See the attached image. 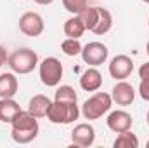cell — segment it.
<instances>
[{
    "label": "cell",
    "instance_id": "obj_5",
    "mask_svg": "<svg viewBox=\"0 0 149 148\" xmlns=\"http://www.w3.org/2000/svg\"><path fill=\"white\" fill-rule=\"evenodd\" d=\"M63 73H64V68H63V63L50 56V58H45L40 65H38V75H40V80L43 85L47 87H56L59 85L61 78H63Z\"/></svg>",
    "mask_w": 149,
    "mask_h": 148
},
{
    "label": "cell",
    "instance_id": "obj_17",
    "mask_svg": "<svg viewBox=\"0 0 149 148\" xmlns=\"http://www.w3.org/2000/svg\"><path fill=\"white\" fill-rule=\"evenodd\" d=\"M64 35L68 38H80L83 33H85V25H83V21H81V18L78 16V14H73L70 19H66V23H64Z\"/></svg>",
    "mask_w": 149,
    "mask_h": 148
},
{
    "label": "cell",
    "instance_id": "obj_1",
    "mask_svg": "<svg viewBox=\"0 0 149 148\" xmlns=\"http://www.w3.org/2000/svg\"><path fill=\"white\" fill-rule=\"evenodd\" d=\"M38 132H40V125H38L37 117L31 115L28 110H21L10 122V136L19 145L31 143L38 136Z\"/></svg>",
    "mask_w": 149,
    "mask_h": 148
},
{
    "label": "cell",
    "instance_id": "obj_12",
    "mask_svg": "<svg viewBox=\"0 0 149 148\" xmlns=\"http://www.w3.org/2000/svg\"><path fill=\"white\" fill-rule=\"evenodd\" d=\"M80 85H81V89L87 91V92H95V91H99L101 85H102V75H101V72H99L95 66L87 68V70L81 73V77H80Z\"/></svg>",
    "mask_w": 149,
    "mask_h": 148
},
{
    "label": "cell",
    "instance_id": "obj_20",
    "mask_svg": "<svg viewBox=\"0 0 149 148\" xmlns=\"http://www.w3.org/2000/svg\"><path fill=\"white\" fill-rule=\"evenodd\" d=\"M54 99H57V101H76L78 98H76V91L71 85H61L56 89Z\"/></svg>",
    "mask_w": 149,
    "mask_h": 148
},
{
    "label": "cell",
    "instance_id": "obj_21",
    "mask_svg": "<svg viewBox=\"0 0 149 148\" xmlns=\"http://www.w3.org/2000/svg\"><path fill=\"white\" fill-rule=\"evenodd\" d=\"M61 49H63V52L66 56H78L83 47H81V44H80L78 38H66V40H63Z\"/></svg>",
    "mask_w": 149,
    "mask_h": 148
},
{
    "label": "cell",
    "instance_id": "obj_16",
    "mask_svg": "<svg viewBox=\"0 0 149 148\" xmlns=\"http://www.w3.org/2000/svg\"><path fill=\"white\" fill-rule=\"evenodd\" d=\"M19 82L12 73H0V98H14L17 94Z\"/></svg>",
    "mask_w": 149,
    "mask_h": 148
},
{
    "label": "cell",
    "instance_id": "obj_7",
    "mask_svg": "<svg viewBox=\"0 0 149 148\" xmlns=\"http://www.w3.org/2000/svg\"><path fill=\"white\" fill-rule=\"evenodd\" d=\"M19 30L26 37H38L45 30L43 18L38 12H24L19 18Z\"/></svg>",
    "mask_w": 149,
    "mask_h": 148
},
{
    "label": "cell",
    "instance_id": "obj_25",
    "mask_svg": "<svg viewBox=\"0 0 149 148\" xmlns=\"http://www.w3.org/2000/svg\"><path fill=\"white\" fill-rule=\"evenodd\" d=\"M146 52H148V56H149V42H148V45H146Z\"/></svg>",
    "mask_w": 149,
    "mask_h": 148
},
{
    "label": "cell",
    "instance_id": "obj_29",
    "mask_svg": "<svg viewBox=\"0 0 149 148\" xmlns=\"http://www.w3.org/2000/svg\"><path fill=\"white\" fill-rule=\"evenodd\" d=\"M148 25H149V18H148Z\"/></svg>",
    "mask_w": 149,
    "mask_h": 148
},
{
    "label": "cell",
    "instance_id": "obj_22",
    "mask_svg": "<svg viewBox=\"0 0 149 148\" xmlns=\"http://www.w3.org/2000/svg\"><path fill=\"white\" fill-rule=\"evenodd\" d=\"M63 5L71 14H81L88 7V0H63Z\"/></svg>",
    "mask_w": 149,
    "mask_h": 148
},
{
    "label": "cell",
    "instance_id": "obj_23",
    "mask_svg": "<svg viewBox=\"0 0 149 148\" xmlns=\"http://www.w3.org/2000/svg\"><path fill=\"white\" fill-rule=\"evenodd\" d=\"M7 61H9V54H7L5 47H3V45H0V68H2Z\"/></svg>",
    "mask_w": 149,
    "mask_h": 148
},
{
    "label": "cell",
    "instance_id": "obj_27",
    "mask_svg": "<svg viewBox=\"0 0 149 148\" xmlns=\"http://www.w3.org/2000/svg\"><path fill=\"white\" fill-rule=\"evenodd\" d=\"M142 2H144V4H149V0H142Z\"/></svg>",
    "mask_w": 149,
    "mask_h": 148
},
{
    "label": "cell",
    "instance_id": "obj_11",
    "mask_svg": "<svg viewBox=\"0 0 149 148\" xmlns=\"http://www.w3.org/2000/svg\"><path fill=\"white\" fill-rule=\"evenodd\" d=\"M71 140H73L74 147H92L95 141V129L90 124H78L71 131Z\"/></svg>",
    "mask_w": 149,
    "mask_h": 148
},
{
    "label": "cell",
    "instance_id": "obj_4",
    "mask_svg": "<svg viewBox=\"0 0 149 148\" xmlns=\"http://www.w3.org/2000/svg\"><path fill=\"white\" fill-rule=\"evenodd\" d=\"M9 66L14 73L17 75H28L31 73L38 65V56L35 51L28 49V47H23V49H17L14 51L10 56H9Z\"/></svg>",
    "mask_w": 149,
    "mask_h": 148
},
{
    "label": "cell",
    "instance_id": "obj_2",
    "mask_svg": "<svg viewBox=\"0 0 149 148\" xmlns=\"http://www.w3.org/2000/svg\"><path fill=\"white\" fill-rule=\"evenodd\" d=\"M113 106V98L108 92H95L94 96H90L88 99H85V103L81 105V115L87 120H97L101 118L104 113L111 110Z\"/></svg>",
    "mask_w": 149,
    "mask_h": 148
},
{
    "label": "cell",
    "instance_id": "obj_24",
    "mask_svg": "<svg viewBox=\"0 0 149 148\" xmlns=\"http://www.w3.org/2000/svg\"><path fill=\"white\" fill-rule=\"evenodd\" d=\"M33 2H37L38 5H49V4H52L54 0H33Z\"/></svg>",
    "mask_w": 149,
    "mask_h": 148
},
{
    "label": "cell",
    "instance_id": "obj_15",
    "mask_svg": "<svg viewBox=\"0 0 149 148\" xmlns=\"http://www.w3.org/2000/svg\"><path fill=\"white\" fill-rule=\"evenodd\" d=\"M21 111V106L12 98H0V120L3 124H10L14 117Z\"/></svg>",
    "mask_w": 149,
    "mask_h": 148
},
{
    "label": "cell",
    "instance_id": "obj_26",
    "mask_svg": "<svg viewBox=\"0 0 149 148\" xmlns=\"http://www.w3.org/2000/svg\"><path fill=\"white\" fill-rule=\"evenodd\" d=\"M146 120H148V125H149V111H148V115H146Z\"/></svg>",
    "mask_w": 149,
    "mask_h": 148
},
{
    "label": "cell",
    "instance_id": "obj_18",
    "mask_svg": "<svg viewBox=\"0 0 149 148\" xmlns=\"http://www.w3.org/2000/svg\"><path fill=\"white\" fill-rule=\"evenodd\" d=\"M113 147L114 148H137L139 147V140H137V136L132 131H125V132L118 134V138L114 140Z\"/></svg>",
    "mask_w": 149,
    "mask_h": 148
},
{
    "label": "cell",
    "instance_id": "obj_8",
    "mask_svg": "<svg viewBox=\"0 0 149 148\" xmlns=\"http://www.w3.org/2000/svg\"><path fill=\"white\" fill-rule=\"evenodd\" d=\"M134 72V61L127 54H118L114 56L109 63V75L116 80H125L127 77Z\"/></svg>",
    "mask_w": 149,
    "mask_h": 148
},
{
    "label": "cell",
    "instance_id": "obj_10",
    "mask_svg": "<svg viewBox=\"0 0 149 148\" xmlns=\"http://www.w3.org/2000/svg\"><path fill=\"white\" fill-rule=\"evenodd\" d=\"M111 98L118 106H128V105H132L134 99H135V91H134V87H132L128 82L120 80V82L114 84V87H113Z\"/></svg>",
    "mask_w": 149,
    "mask_h": 148
},
{
    "label": "cell",
    "instance_id": "obj_28",
    "mask_svg": "<svg viewBox=\"0 0 149 148\" xmlns=\"http://www.w3.org/2000/svg\"><path fill=\"white\" fill-rule=\"evenodd\" d=\"M146 147H148V148H149V140H148V143H146Z\"/></svg>",
    "mask_w": 149,
    "mask_h": 148
},
{
    "label": "cell",
    "instance_id": "obj_19",
    "mask_svg": "<svg viewBox=\"0 0 149 148\" xmlns=\"http://www.w3.org/2000/svg\"><path fill=\"white\" fill-rule=\"evenodd\" d=\"M139 78H141V84H139V94L144 101H149V61L141 65L139 68Z\"/></svg>",
    "mask_w": 149,
    "mask_h": 148
},
{
    "label": "cell",
    "instance_id": "obj_3",
    "mask_svg": "<svg viewBox=\"0 0 149 148\" xmlns=\"http://www.w3.org/2000/svg\"><path fill=\"white\" fill-rule=\"evenodd\" d=\"M80 106L76 105V101H57L54 99L50 105V110L47 113V118L52 124H71L74 120H78L80 117Z\"/></svg>",
    "mask_w": 149,
    "mask_h": 148
},
{
    "label": "cell",
    "instance_id": "obj_13",
    "mask_svg": "<svg viewBox=\"0 0 149 148\" xmlns=\"http://www.w3.org/2000/svg\"><path fill=\"white\" fill-rule=\"evenodd\" d=\"M113 26V16L108 9H102V7H97V16H95V21H94V26H92V33L94 35H106Z\"/></svg>",
    "mask_w": 149,
    "mask_h": 148
},
{
    "label": "cell",
    "instance_id": "obj_9",
    "mask_svg": "<svg viewBox=\"0 0 149 148\" xmlns=\"http://www.w3.org/2000/svg\"><path fill=\"white\" fill-rule=\"evenodd\" d=\"M108 127L111 129L113 132L120 134V132H125V131H130L132 129V124H134V118L128 111L125 110H114L108 115V120H106Z\"/></svg>",
    "mask_w": 149,
    "mask_h": 148
},
{
    "label": "cell",
    "instance_id": "obj_6",
    "mask_svg": "<svg viewBox=\"0 0 149 148\" xmlns=\"http://www.w3.org/2000/svg\"><path fill=\"white\" fill-rule=\"evenodd\" d=\"M80 54H81V59H83L85 65L99 66V65L106 63L109 51H108V47L102 42H88L87 45H83Z\"/></svg>",
    "mask_w": 149,
    "mask_h": 148
},
{
    "label": "cell",
    "instance_id": "obj_14",
    "mask_svg": "<svg viewBox=\"0 0 149 148\" xmlns=\"http://www.w3.org/2000/svg\"><path fill=\"white\" fill-rule=\"evenodd\" d=\"M50 105H52V101H50L47 96L37 94V96H33V98L30 99V103H28V111H30L31 115H35L37 118H43V117H47V113L50 110Z\"/></svg>",
    "mask_w": 149,
    "mask_h": 148
}]
</instances>
